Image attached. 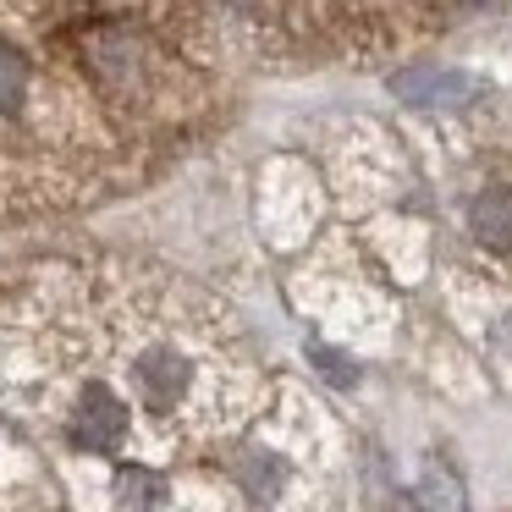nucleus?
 Returning <instances> with one entry per match:
<instances>
[{"mask_svg": "<svg viewBox=\"0 0 512 512\" xmlns=\"http://www.w3.org/2000/svg\"><path fill=\"white\" fill-rule=\"evenodd\" d=\"M133 380H138V391H144L149 408H177V397L193 380V364L177 353V347H149V353L133 364Z\"/></svg>", "mask_w": 512, "mask_h": 512, "instance_id": "3", "label": "nucleus"}, {"mask_svg": "<svg viewBox=\"0 0 512 512\" xmlns=\"http://www.w3.org/2000/svg\"><path fill=\"white\" fill-rule=\"evenodd\" d=\"M23 83H28L23 56H17L12 45H0V116L17 111V100H23Z\"/></svg>", "mask_w": 512, "mask_h": 512, "instance_id": "7", "label": "nucleus"}, {"mask_svg": "<svg viewBox=\"0 0 512 512\" xmlns=\"http://www.w3.org/2000/svg\"><path fill=\"white\" fill-rule=\"evenodd\" d=\"M314 364H320L336 386H353V380H358V369H347V358H336L331 347H314Z\"/></svg>", "mask_w": 512, "mask_h": 512, "instance_id": "8", "label": "nucleus"}, {"mask_svg": "<svg viewBox=\"0 0 512 512\" xmlns=\"http://www.w3.org/2000/svg\"><path fill=\"white\" fill-rule=\"evenodd\" d=\"M397 94L419 111H457V105L479 100V78L468 72H441V67H413L397 78Z\"/></svg>", "mask_w": 512, "mask_h": 512, "instance_id": "1", "label": "nucleus"}, {"mask_svg": "<svg viewBox=\"0 0 512 512\" xmlns=\"http://www.w3.org/2000/svg\"><path fill=\"white\" fill-rule=\"evenodd\" d=\"M72 435L83 446H94V452H116L127 435V408L105 386H89L78 397V413H72Z\"/></svg>", "mask_w": 512, "mask_h": 512, "instance_id": "2", "label": "nucleus"}, {"mask_svg": "<svg viewBox=\"0 0 512 512\" xmlns=\"http://www.w3.org/2000/svg\"><path fill=\"white\" fill-rule=\"evenodd\" d=\"M468 226H474V237L485 248H512V193L507 188L479 193L474 210H468Z\"/></svg>", "mask_w": 512, "mask_h": 512, "instance_id": "4", "label": "nucleus"}, {"mask_svg": "<svg viewBox=\"0 0 512 512\" xmlns=\"http://www.w3.org/2000/svg\"><path fill=\"white\" fill-rule=\"evenodd\" d=\"M160 507V479L144 468H127L122 485H116V512H155Z\"/></svg>", "mask_w": 512, "mask_h": 512, "instance_id": "6", "label": "nucleus"}, {"mask_svg": "<svg viewBox=\"0 0 512 512\" xmlns=\"http://www.w3.org/2000/svg\"><path fill=\"white\" fill-rule=\"evenodd\" d=\"M413 496H419V512H468L457 474H452V468H441V463L424 468V479H419V490H413Z\"/></svg>", "mask_w": 512, "mask_h": 512, "instance_id": "5", "label": "nucleus"}]
</instances>
